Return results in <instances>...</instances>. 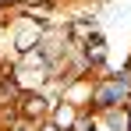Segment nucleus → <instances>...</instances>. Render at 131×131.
<instances>
[{"label": "nucleus", "mask_w": 131, "mask_h": 131, "mask_svg": "<svg viewBox=\"0 0 131 131\" xmlns=\"http://www.w3.org/2000/svg\"><path fill=\"white\" fill-rule=\"evenodd\" d=\"M89 57H92V60H99V57H103V43H99V39H96V43H89Z\"/></svg>", "instance_id": "f257e3e1"}, {"label": "nucleus", "mask_w": 131, "mask_h": 131, "mask_svg": "<svg viewBox=\"0 0 131 131\" xmlns=\"http://www.w3.org/2000/svg\"><path fill=\"white\" fill-rule=\"evenodd\" d=\"M43 110V99H28V113H39Z\"/></svg>", "instance_id": "f03ea898"}, {"label": "nucleus", "mask_w": 131, "mask_h": 131, "mask_svg": "<svg viewBox=\"0 0 131 131\" xmlns=\"http://www.w3.org/2000/svg\"><path fill=\"white\" fill-rule=\"evenodd\" d=\"M43 131H57V128H53V124H46V128H43Z\"/></svg>", "instance_id": "7ed1b4c3"}]
</instances>
